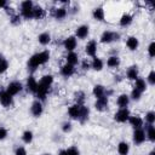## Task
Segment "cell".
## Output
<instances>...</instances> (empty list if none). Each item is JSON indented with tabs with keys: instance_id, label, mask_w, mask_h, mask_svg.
<instances>
[{
	"instance_id": "cell-1",
	"label": "cell",
	"mask_w": 155,
	"mask_h": 155,
	"mask_svg": "<svg viewBox=\"0 0 155 155\" xmlns=\"http://www.w3.org/2000/svg\"><path fill=\"white\" fill-rule=\"evenodd\" d=\"M48 59H50V51H47V50L34 53L28 61V68L30 70H35L39 65H42V64L47 63Z\"/></svg>"
},
{
	"instance_id": "cell-2",
	"label": "cell",
	"mask_w": 155,
	"mask_h": 155,
	"mask_svg": "<svg viewBox=\"0 0 155 155\" xmlns=\"http://www.w3.org/2000/svg\"><path fill=\"white\" fill-rule=\"evenodd\" d=\"M130 116H131L130 110H128L127 108H122V109H119V110L115 113V115H114V120H115L116 122H121V124H122V122L128 121Z\"/></svg>"
},
{
	"instance_id": "cell-3",
	"label": "cell",
	"mask_w": 155,
	"mask_h": 155,
	"mask_svg": "<svg viewBox=\"0 0 155 155\" xmlns=\"http://www.w3.org/2000/svg\"><path fill=\"white\" fill-rule=\"evenodd\" d=\"M22 90H23V85H22V82H19V81H11V82L7 85V87H6V92H7L8 94H11L12 97L16 96V94H18Z\"/></svg>"
},
{
	"instance_id": "cell-4",
	"label": "cell",
	"mask_w": 155,
	"mask_h": 155,
	"mask_svg": "<svg viewBox=\"0 0 155 155\" xmlns=\"http://www.w3.org/2000/svg\"><path fill=\"white\" fill-rule=\"evenodd\" d=\"M30 113L34 117H40L44 113V105H42V102L40 101H34L31 103V107H30Z\"/></svg>"
},
{
	"instance_id": "cell-5",
	"label": "cell",
	"mask_w": 155,
	"mask_h": 155,
	"mask_svg": "<svg viewBox=\"0 0 155 155\" xmlns=\"http://www.w3.org/2000/svg\"><path fill=\"white\" fill-rule=\"evenodd\" d=\"M0 104L4 108H10L13 104V97L6 92V90H2L0 92Z\"/></svg>"
},
{
	"instance_id": "cell-6",
	"label": "cell",
	"mask_w": 155,
	"mask_h": 155,
	"mask_svg": "<svg viewBox=\"0 0 155 155\" xmlns=\"http://www.w3.org/2000/svg\"><path fill=\"white\" fill-rule=\"evenodd\" d=\"M78 46V41H76V38L74 35H70L68 38L64 39L63 41V47L68 51V52H73Z\"/></svg>"
},
{
	"instance_id": "cell-7",
	"label": "cell",
	"mask_w": 155,
	"mask_h": 155,
	"mask_svg": "<svg viewBox=\"0 0 155 155\" xmlns=\"http://www.w3.org/2000/svg\"><path fill=\"white\" fill-rule=\"evenodd\" d=\"M108 107H109V99L107 96L97 98L94 102V108L98 111H105V110H108Z\"/></svg>"
},
{
	"instance_id": "cell-8",
	"label": "cell",
	"mask_w": 155,
	"mask_h": 155,
	"mask_svg": "<svg viewBox=\"0 0 155 155\" xmlns=\"http://www.w3.org/2000/svg\"><path fill=\"white\" fill-rule=\"evenodd\" d=\"M145 131L143 128H138V130H134L133 131V136H132V139H133V143L139 145L142 143H144L145 140Z\"/></svg>"
},
{
	"instance_id": "cell-9",
	"label": "cell",
	"mask_w": 155,
	"mask_h": 155,
	"mask_svg": "<svg viewBox=\"0 0 155 155\" xmlns=\"http://www.w3.org/2000/svg\"><path fill=\"white\" fill-rule=\"evenodd\" d=\"M88 34H90V27L86 25V24L79 25V27L76 28V30H75V38L81 39V40L86 39V38L88 36Z\"/></svg>"
},
{
	"instance_id": "cell-10",
	"label": "cell",
	"mask_w": 155,
	"mask_h": 155,
	"mask_svg": "<svg viewBox=\"0 0 155 155\" xmlns=\"http://www.w3.org/2000/svg\"><path fill=\"white\" fill-rule=\"evenodd\" d=\"M85 52H86L87 56L93 58L96 56V53H97V42L94 40H90L85 46Z\"/></svg>"
},
{
	"instance_id": "cell-11",
	"label": "cell",
	"mask_w": 155,
	"mask_h": 155,
	"mask_svg": "<svg viewBox=\"0 0 155 155\" xmlns=\"http://www.w3.org/2000/svg\"><path fill=\"white\" fill-rule=\"evenodd\" d=\"M128 122H130V125H131V126H132L134 130L143 128V124H144L143 119H142L139 115H132V116H130Z\"/></svg>"
},
{
	"instance_id": "cell-12",
	"label": "cell",
	"mask_w": 155,
	"mask_h": 155,
	"mask_svg": "<svg viewBox=\"0 0 155 155\" xmlns=\"http://www.w3.org/2000/svg\"><path fill=\"white\" fill-rule=\"evenodd\" d=\"M74 73H75V67H73L68 63H65L61 67V75L64 78H70Z\"/></svg>"
},
{
	"instance_id": "cell-13",
	"label": "cell",
	"mask_w": 155,
	"mask_h": 155,
	"mask_svg": "<svg viewBox=\"0 0 155 155\" xmlns=\"http://www.w3.org/2000/svg\"><path fill=\"white\" fill-rule=\"evenodd\" d=\"M126 78H127L128 80H131V81L137 80V79L139 78L138 67H137V65H132V67H130V68L127 69V71H126Z\"/></svg>"
},
{
	"instance_id": "cell-14",
	"label": "cell",
	"mask_w": 155,
	"mask_h": 155,
	"mask_svg": "<svg viewBox=\"0 0 155 155\" xmlns=\"http://www.w3.org/2000/svg\"><path fill=\"white\" fill-rule=\"evenodd\" d=\"M25 87H27V90H28L29 92H31V93H35V92H36L38 81H36V79H35L33 75L28 76V79H27V81H25Z\"/></svg>"
},
{
	"instance_id": "cell-15",
	"label": "cell",
	"mask_w": 155,
	"mask_h": 155,
	"mask_svg": "<svg viewBox=\"0 0 155 155\" xmlns=\"http://www.w3.org/2000/svg\"><path fill=\"white\" fill-rule=\"evenodd\" d=\"M116 104L119 107V109H122V108H127L128 104H130V96L126 94V93H122L117 97L116 99Z\"/></svg>"
},
{
	"instance_id": "cell-16",
	"label": "cell",
	"mask_w": 155,
	"mask_h": 155,
	"mask_svg": "<svg viewBox=\"0 0 155 155\" xmlns=\"http://www.w3.org/2000/svg\"><path fill=\"white\" fill-rule=\"evenodd\" d=\"M80 110H81V105L79 104H73L69 107L68 109V115L70 116V119H74V120H78L79 119V115H80Z\"/></svg>"
},
{
	"instance_id": "cell-17",
	"label": "cell",
	"mask_w": 155,
	"mask_h": 155,
	"mask_svg": "<svg viewBox=\"0 0 155 155\" xmlns=\"http://www.w3.org/2000/svg\"><path fill=\"white\" fill-rule=\"evenodd\" d=\"M105 92H107L105 87L103 85H99V84L94 85L93 88H92V94L96 97V99L97 98H101V97H104L105 96Z\"/></svg>"
},
{
	"instance_id": "cell-18",
	"label": "cell",
	"mask_w": 155,
	"mask_h": 155,
	"mask_svg": "<svg viewBox=\"0 0 155 155\" xmlns=\"http://www.w3.org/2000/svg\"><path fill=\"white\" fill-rule=\"evenodd\" d=\"M92 17H93V19H96L98 22H103L104 18H105V12H104L103 7H101V6L99 7H96L92 11Z\"/></svg>"
},
{
	"instance_id": "cell-19",
	"label": "cell",
	"mask_w": 155,
	"mask_h": 155,
	"mask_svg": "<svg viewBox=\"0 0 155 155\" xmlns=\"http://www.w3.org/2000/svg\"><path fill=\"white\" fill-rule=\"evenodd\" d=\"M126 46H127V48L130 51H136L138 48V46H139V41H138V39L136 36H130L126 40Z\"/></svg>"
},
{
	"instance_id": "cell-20",
	"label": "cell",
	"mask_w": 155,
	"mask_h": 155,
	"mask_svg": "<svg viewBox=\"0 0 155 155\" xmlns=\"http://www.w3.org/2000/svg\"><path fill=\"white\" fill-rule=\"evenodd\" d=\"M113 41H114V31L105 30L102 33V35H101V42L102 44H110Z\"/></svg>"
},
{
	"instance_id": "cell-21",
	"label": "cell",
	"mask_w": 155,
	"mask_h": 155,
	"mask_svg": "<svg viewBox=\"0 0 155 155\" xmlns=\"http://www.w3.org/2000/svg\"><path fill=\"white\" fill-rule=\"evenodd\" d=\"M38 41H39V44L42 45V46L48 45V44L51 42V34L47 33V31H44V33L39 34V36H38Z\"/></svg>"
},
{
	"instance_id": "cell-22",
	"label": "cell",
	"mask_w": 155,
	"mask_h": 155,
	"mask_svg": "<svg viewBox=\"0 0 155 155\" xmlns=\"http://www.w3.org/2000/svg\"><path fill=\"white\" fill-rule=\"evenodd\" d=\"M65 61H67L68 64L75 67V65L79 63V56H78V53L74 52V51H73V52H68V54H67V57H65Z\"/></svg>"
},
{
	"instance_id": "cell-23",
	"label": "cell",
	"mask_w": 155,
	"mask_h": 155,
	"mask_svg": "<svg viewBox=\"0 0 155 155\" xmlns=\"http://www.w3.org/2000/svg\"><path fill=\"white\" fill-rule=\"evenodd\" d=\"M103 67H104L103 61H102L101 58H98L97 56H94V57L92 58V62H91V68H92L93 70H96V71H101V70L103 69Z\"/></svg>"
},
{
	"instance_id": "cell-24",
	"label": "cell",
	"mask_w": 155,
	"mask_h": 155,
	"mask_svg": "<svg viewBox=\"0 0 155 155\" xmlns=\"http://www.w3.org/2000/svg\"><path fill=\"white\" fill-rule=\"evenodd\" d=\"M88 116H90V109L86 105H81V110H80V115H79L78 120L84 124L88 120Z\"/></svg>"
},
{
	"instance_id": "cell-25",
	"label": "cell",
	"mask_w": 155,
	"mask_h": 155,
	"mask_svg": "<svg viewBox=\"0 0 155 155\" xmlns=\"http://www.w3.org/2000/svg\"><path fill=\"white\" fill-rule=\"evenodd\" d=\"M44 16H45V10L40 5H34V7H33V18L41 19Z\"/></svg>"
},
{
	"instance_id": "cell-26",
	"label": "cell",
	"mask_w": 155,
	"mask_h": 155,
	"mask_svg": "<svg viewBox=\"0 0 155 155\" xmlns=\"http://www.w3.org/2000/svg\"><path fill=\"white\" fill-rule=\"evenodd\" d=\"M147 81L144 80V79H142V78H138L137 80H134V87L133 88H136V90H138L139 92H144L145 90H147Z\"/></svg>"
},
{
	"instance_id": "cell-27",
	"label": "cell",
	"mask_w": 155,
	"mask_h": 155,
	"mask_svg": "<svg viewBox=\"0 0 155 155\" xmlns=\"http://www.w3.org/2000/svg\"><path fill=\"white\" fill-rule=\"evenodd\" d=\"M132 21H133L132 15H130V13H124V15L121 16L119 23H120L121 27H127V25H130V24L132 23Z\"/></svg>"
},
{
	"instance_id": "cell-28",
	"label": "cell",
	"mask_w": 155,
	"mask_h": 155,
	"mask_svg": "<svg viewBox=\"0 0 155 155\" xmlns=\"http://www.w3.org/2000/svg\"><path fill=\"white\" fill-rule=\"evenodd\" d=\"M117 153L120 155H128L130 153V145L127 142H120L117 144Z\"/></svg>"
},
{
	"instance_id": "cell-29",
	"label": "cell",
	"mask_w": 155,
	"mask_h": 155,
	"mask_svg": "<svg viewBox=\"0 0 155 155\" xmlns=\"http://www.w3.org/2000/svg\"><path fill=\"white\" fill-rule=\"evenodd\" d=\"M67 8L65 7H57L54 8V12H53V16L56 19H63L67 17Z\"/></svg>"
},
{
	"instance_id": "cell-30",
	"label": "cell",
	"mask_w": 155,
	"mask_h": 155,
	"mask_svg": "<svg viewBox=\"0 0 155 155\" xmlns=\"http://www.w3.org/2000/svg\"><path fill=\"white\" fill-rule=\"evenodd\" d=\"M34 139V133L30 131V130H25L23 133H22V140L23 143L25 144H30Z\"/></svg>"
},
{
	"instance_id": "cell-31",
	"label": "cell",
	"mask_w": 155,
	"mask_h": 155,
	"mask_svg": "<svg viewBox=\"0 0 155 155\" xmlns=\"http://www.w3.org/2000/svg\"><path fill=\"white\" fill-rule=\"evenodd\" d=\"M107 65L109 68H117L120 65V58L117 56H110L107 59Z\"/></svg>"
},
{
	"instance_id": "cell-32",
	"label": "cell",
	"mask_w": 155,
	"mask_h": 155,
	"mask_svg": "<svg viewBox=\"0 0 155 155\" xmlns=\"http://www.w3.org/2000/svg\"><path fill=\"white\" fill-rule=\"evenodd\" d=\"M145 137L150 142H155V127H154V125H148L147 132H145Z\"/></svg>"
},
{
	"instance_id": "cell-33",
	"label": "cell",
	"mask_w": 155,
	"mask_h": 155,
	"mask_svg": "<svg viewBox=\"0 0 155 155\" xmlns=\"http://www.w3.org/2000/svg\"><path fill=\"white\" fill-rule=\"evenodd\" d=\"M40 82H42L44 85L51 87V85L53 84V76H52L51 74H46V75H44V76L40 79Z\"/></svg>"
},
{
	"instance_id": "cell-34",
	"label": "cell",
	"mask_w": 155,
	"mask_h": 155,
	"mask_svg": "<svg viewBox=\"0 0 155 155\" xmlns=\"http://www.w3.org/2000/svg\"><path fill=\"white\" fill-rule=\"evenodd\" d=\"M75 102H76V104H79V105H85L84 103H85V93L82 92V91H79L76 94H75Z\"/></svg>"
},
{
	"instance_id": "cell-35",
	"label": "cell",
	"mask_w": 155,
	"mask_h": 155,
	"mask_svg": "<svg viewBox=\"0 0 155 155\" xmlns=\"http://www.w3.org/2000/svg\"><path fill=\"white\" fill-rule=\"evenodd\" d=\"M145 122L148 125H154V122H155V113L154 111H148L145 114Z\"/></svg>"
},
{
	"instance_id": "cell-36",
	"label": "cell",
	"mask_w": 155,
	"mask_h": 155,
	"mask_svg": "<svg viewBox=\"0 0 155 155\" xmlns=\"http://www.w3.org/2000/svg\"><path fill=\"white\" fill-rule=\"evenodd\" d=\"M34 7V4L31 0H24L21 2V10H30Z\"/></svg>"
},
{
	"instance_id": "cell-37",
	"label": "cell",
	"mask_w": 155,
	"mask_h": 155,
	"mask_svg": "<svg viewBox=\"0 0 155 155\" xmlns=\"http://www.w3.org/2000/svg\"><path fill=\"white\" fill-rule=\"evenodd\" d=\"M21 17L24 19H31L33 18V8L30 10H21Z\"/></svg>"
},
{
	"instance_id": "cell-38",
	"label": "cell",
	"mask_w": 155,
	"mask_h": 155,
	"mask_svg": "<svg viewBox=\"0 0 155 155\" xmlns=\"http://www.w3.org/2000/svg\"><path fill=\"white\" fill-rule=\"evenodd\" d=\"M142 97V92H139L138 90L133 88L131 91V94H130V99H133V101H139Z\"/></svg>"
},
{
	"instance_id": "cell-39",
	"label": "cell",
	"mask_w": 155,
	"mask_h": 155,
	"mask_svg": "<svg viewBox=\"0 0 155 155\" xmlns=\"http://www.w3.org/2000/svg\"><path fill=\"white\" fill-rule=\"evenodd\" d=\"M148 54L150 58H154L155 57V41H151L148 46Z\"/></svg>"
},
{
	"instance_id": "cell-40",
	"label": "cell",
	"mask_w": 155,
	"mask_h": 155,
	"mask_svg": "<svg viewBox=\"0 0 155 155\" xmlns=\"http://www.w3.org/2000/svg\"><path fill=\"white\" fill-rule=\"evenodd\" d=\"M147 84H149V85H151V86L155 85V71H154V70H150V73L148 74Z\"/></svg>"
},
{
	"instance_id": "cell-41",
	"label": "cell",
	"mask_w": 155,
	"mask_h": 155,
	"mask_svg": "<svg viewBox=\"0 0 155 155\" xmlns=\"http://www.w3.org/2000/svg\"><path fill=\"white\" fill-rule=\"evenodd\" d=\"M65 151H67V155H80V150L74 145L65 149Z\"/></svg>"
},
{
	"instance_id": "cell-42",
	"label": "cell",
	"mask_w": 155,
	"mask_h": 155,
	"mask_svg": "<svg viewBox=\"0 0 155 155\" xmlns=\"http://www.w3.org/2000/svg\"><path fill=\"white\" fill-rule=\"evenodd\" d=\"M71 128H73V126H71V124H70V122L65 121V122H63V124H62V131H63L64 133H69V132L71 131Z\"/></svg>"
},
{
	"instance_id": "cell-43",
	"label": "cell",
	"mask_w": 155,
	"mask_h": 155,
	"mask_svg": "<svg viewBox=\"0 0 155 155\" xmlns=\"http://www.w3.org/2000/svg\"><path fill=\"white\" fill-rule=\"evenodd\" d=\"M7 69H8V62L4 59L2 62H0V74H4L5 71H7Z\"/></svg>"
},
{
	"instance_id": "cell-44",
	"label": "cell",
	"mask_w": 155,
	"mask_h": 155,
	"mask_svg": "<svg viewBox=\"0 0 155 155\" xmlns=\"http://www.w3.org/2000/svg\"><path fill=\"white\" fill-rule=\"evenodd\" d=\"M15 155H27V149L24 147H17L15 150Z\"/></svg>"
},
{
	"instance_id": "cell-45",
	"label": "cell",
	"mask_w": 155,
	"mask_h": 155,
	"mask_svg": "<svg viewBox=\"0 0 155 155\" xmlns=\"http://www.w3.org/2000/svg\"><path fill=\"white\" fill-rule=\"evenodd\" d=\"M7 134H8L7 130H6L5 127L0 126V140H4V139H5L6 137H7Z\"/></svg>"
},
{
	"instance_id": "cell-46",
	"label": "cell",
	"mask_w": 155,
	"mask_h": 155,
	"mask_svg": "<svg viewBox=\"0 0 155 155\" xmlns=\"http://www.w3.org/2000/svg\"><path fill=\"white\" fill-rule=\"evenodd\" d=\"M11 23L12 24H19L21 23V16L19 15H15L11 17Z\"/></svg>"
},
{
	"instance_id": "cell-47",
	"label": "cell",
	"mask_w": 155,
	"mask_h": 155,
	"mask_svg": "<svg viewBox=\"0 0 155 155\" xmlns=\"http://www.w3.org/2000/svg\"><path fill=\"white\" fill-rule=\"evenodd\" d=\"M81 68H82L84 70H87V69H90V68H91V62H88L87 59L82 61V63H81Z\"/></svg>"
},
{
	"instance_id": "cell-48",
	"label": "cell",
	"mask_w": 155,
	"mask_h": 155,
	"mask_svg": "<svg viewBox=\"0 0 155 155\" xmlns=\"http://www.w3.org/2000/svg\"><path fill=\"white\" fill-rule=\"evenodd\" d=\"M7 6V2L5 0H0V8H5Z\"/></svg>"
},
{
	"instance_id": "cell-49",
	"label": "cell",
	"mask_w": 155,
	"mask_h": 155,
	"mask_svg": "<svg viewBox=\"0 0 155 155\" xmlns=\"http://www.w3.org/2000/svg\"><path fill=\"white\" fill-rule=\"evenodd\" d=\"M58 155H67V151H65V149H62V150H59V151H58Z\"/></svg>"
},
{
	"instance_id": "cell-50",
	"label": "cell",
	"mask_w": 155,
	"mask_h": 155,
	"mask_svg": "<svg viewBox=\"0 0 155 155\" xmlns=\"http://www.w3.org/2000/svg\"><path fill=\"white\" fill-rule=\"evenodd\" d=\"M4 59H5V57H4V54H2V53H0V62H2Z\"/></svg>"
},
{
	"instance_id": "cell-51",
	"label": "cell",
	"mask_w": 155,
	"mask_h": 155,
	"mask_svg": "<svg viewBox=\"0 0 155 155\" xmlns=\"http://www.w3.org/2000/svg\"><path fill=\"white\" fill-rule=\"evenodd\" d=\"M148 155H155V151H154V150H151V151H150Z\"/></svg>"
},
{
	"instance_id": "cell-52",
	"label": "cell",
	"mask_w": 155,
	"mask_h": 155,
	"mask_svg": "<svg viewBox=\"0 0 155 155\" xmlns=\"http://www.w3.org/2000/svg\"><path fill=\"white\" fill-rule=\"evenodd\" d=\"M42 155H51V154H48V153H46V154H42Z\"/></svg>"
}]
</instances>
